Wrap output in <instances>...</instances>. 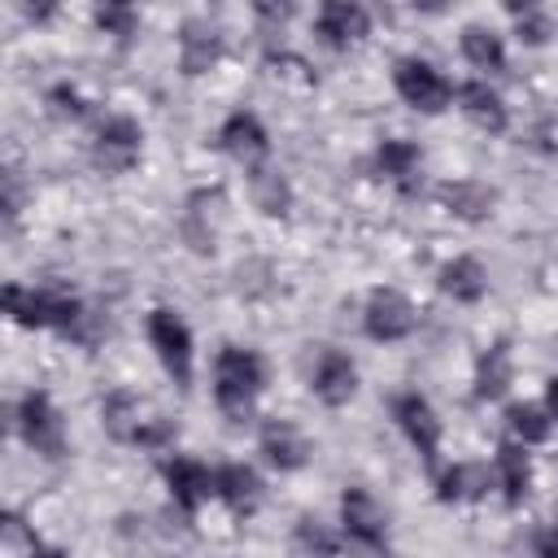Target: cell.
Wrapping results in <instances>:
<instances>
[{
	"mask_svg": "<svg viewBox=\"0 0 558 558\" xmlns=\"http://www.w3.org/2000/svg\"><path fill=\"white\" fill-rule=\"evenodd\" d=\"M262 384H266V366H262V357L253 349L227 344L218 353V362H214V397H218V405L227 414H244L253 405V397L262 392Z\"/></svg>",
	"mask_w": 558,
	"mask_h": 558,
	"instance_id": "1",
	"label": "cell"
},
{
	"mask_svg": "<svg viewBox=\"0 0 558 558\" xmlns=\"http://www.w3.org/2000/svg\"><path fill=\"white\" fill-rule=\"evenodd\" d=\"M4 310L22 327H70L78 318V301L65 292H26L17 283L4 288Z\"/></svg>",
	"mask_w": 558,
	"mask_h": 558,
	"instance_id": "2",
	"label": "cell"
},
{
	"mask_svg": "<svg viewBox=\"0 0 558 558\" xmlns=\"http://www.w3.org/2000/svg\"><path fill=\"white\" fill-rule=\"evenodd\" d=\"M148 340L161 357V366L174 375V384H192V331L174 310H153L148 314Z\"/></svg>",
	"mask_w": 558,
	"mask_h": 558,
	"instance_id": "3",
	"label": "cell"
},
{
	"mask_svg": "<svg viewBox=\"0 0 558 558\" xmlns=\"http://www.w3.org/2000/svg\"><path fill=\"white\" fill-rule=\"evenodd\" d=\"M17 432H22V440L35 453H48V458H61L65 453L61 418H57V410H52V401L44 392H26L22 397V405H17Z\"/></svg>",
	"mask_w": 558,
	"mask_h": 558,
	"instance_id": "4",
	"label": "cell"
},
{
	"mask_svg": "<svg viewBox=\"0 0 558 558\" xmlns=\"http://www.w3.org/2000/svg\"><path fill=\"white\" fill-rule=\"evenodd\" d=\"M392 83H397V96H401L405 105L423 109V113H440V109L449 105V83H445L427 61H418V57L397 61Z\"/></svg>",
	"mask_w": 558,
	"mask_h": 558,
	"instance_id": "5",
	"label": "cell"
},
{
	"mask_svg": "<svg viewBox=\"0 0 558 558\" xmlns=\"http://www.w3.org/2000/svg\"><path fill=\"white\" fill-rule=\"evenodd\" d=\"M140 140H144V135H140V126H135L131 118H105L100 131H96V140H92V161H96L105 174H122V170L135 166Z\"/></svg>",
	"mask_w": 558,
	"mask_h": 558,
	"instance_id": "6",
	"label": "cell"
},
{
	"mask_svg": "<svg viewBox=\"0 0 558 558\" xmlns=\"http://www.w3.org/2000/svg\"><path fill=\"white\" fill-rule=\"evenodd\" d=\"M105 427H109L113 440H140V445H161L170 436V423L157 418V414L144 418L140 414V401L126 397V392H118V397L105 401Z\"/></svg>",
	"mask_w": 558,
	"mask_h": 558,
	"instance_id": "7",
	"label": "cell"
},
{
	"mask_svg": "<svg viewBox=\"0 0 558 558\" xmlns=\"http://www.w3.org/2000/svg\"><path fill=\"white\" fill-rule=\"evenodd\" d=\"M362 327H366L371 340H401V336L414 331V305L392 288H375L371 301H366Z\"/></svg>",
	"mask_w": 558,
	"mask_h": 558,
	"instance_id": "8",
	"label": "cell"
},
{
	"mask_svg": "<svg viewBox=\"0 0 558 558\" xmlns=\"http://www.w3.org/2000/svg\"><path fill=\"white\" fill-rule=\"evenodd\" d=\"M392 418L401 423V432L410 436V445L423 453V462L432 466L436 462V449H440V418H436V410L418 397V392H401L397 401H392Z\"/></svg>",
	"mask_w": 558,
	"mask_h": 558,
	"instance_id": "9",
	"label": "cell"
},
{
	"mask_svg": "<svg viewBox=\"0 0 558 558\" xmlns=\"http://www.w3.org/2000/svg\"><path fill=\"white\" fill-rule=\"evenodd\" d=\"M340 519H344V532L353 541H362V545H384V536H388V519H384L379 501L366 488H344Z\"/></svg>",
	"mask_w": 558,
	"mask_h": 558,
	"instance_id": "10",
	"label": "cell"
},
{
	"mask_svg": "<svg viewBox=\"0 0 558 558\" xmlns=\"http://www.w3.org/2000/svg\"><path fill=\"white\" fill-rule=\"evenodd\" d=\"M371 31V17L357 0H318V35L331 48H349Z\"/></svg>",
	"mask_w": 558,
	"mask_h": 558,
	"instance_id": "11",
	"label": "cell"
},
{
	"mask_svg": "<svg viewBox=\"0 0 558 558\" xmlns=\"http://www.w3.org/2000/svg\"><path fill=\"white\" fill-rule=\"evenodd\" d=\"M353 388H357V371H353L349 353L323 349V353H318V366H314V392H318V401L344 405V401L353 397Z\"/></svg>",
	"mask_w": 558,
	"mask_h": 558,
	"instance_id": "12",
	"label": "cell"
},
{
	"mask_svg": "<svg viewBox=\"0 0 558 558\" xmlns=\"http://www.w3.org/2000/svg\"><path fill=\"white\" fill-rule=\"evenodd\" d=\"M166 471V484H170V493H174V501L192 514L209 493H218V475H209L201 462H192V458H174V462H166L161 466Z\"/></svg>",
	"mask_w": 558,
	"mask_h": 558,
	"instance_id": "13",
	"label": "cell"
},
{
	"mask_svg": "<svg viewBox=\"0 0 558 558\" xmlns=\"http://www.w3.org/2000/svg\"><path fill=\"white\" fill-rule=\"evenodd\" d=\"M222 148L235 157V161H244V166H257L262 157H266V148H270V140H266V126L253 118V113H231L227 122H222Z\"/></svg>",
	"mask_w": 558,
	"mask_h": 558,
	"instance_id": "14",
	"label": "cell"
},
{
	"mask_svg": "<svg viewBox=\"0 0 558 558\" xmlns=\"http://www.w3.org/2000/svg\"><path fill=\"white\" fill-rule=\"evenodd\" d=\"M222 57V35L209 22H187L179 35V65L183 74H205Z\"/></svg>",
	"mask_w": 558,
	"mask_h": 558,
	"instance_id": "15",
	"label": "cell"
},
{
	"mask_svg": "<svg viewBox=\"0 0 558 558\" xmlns=\"http://www.w3.org/2000/svg\"><path fill=\"white\" fill-rule=\"evenodd\" d=\"M218 497L231 506V514H253L262 506V480L253 466L244 462H231L218 471Z\"/></svg>",
	"mask_w": 558,
	"mask_h": 558,
	"instance_id": "16",
	"label": "cell"
},
{
	"mask_svg": "<svg viewBox=\"0 0 558 558\" xmlns=\"http://www.w3.org/2000/svg\"><path fill=\"white\" fill-rule=\"evenodd\" d=\"M262 453L270 458V466H279V471H296L301 462H305V436L292 427V423H283V418H270L266 427H262Z\"/></svg>",
	"mask_w": 558,
	"mask_h": 558,
	"instance_id": "17",
	"label": "cell"
},
{
	"mask_svg": "<svg viewBox=\"0 0 558 558\" xmlns=\"http://www.w3.org/2000/svg\"><path fill=\"white\" fill-rule=\"evenodd\" d=\"M458 100H462V113L480 126V131H506V105H501V96L488 87V83H462V92H458Z\"/></svg>",
	"mask_w": 558,
	"mask_h": 558,
	"instance_id": "18",
	"label": "cell"
},
{
	"mask_svg": "<svg viewBox=\"0 0 558 558\" xmlns=\"http://www.w3.org/2000/svg\"><path fill=\"white\" fill-rule=\"evenodd\" d=\"M440 201L458 214V218H471V222H480V218H488L493 214V205H497V192L488 187V183H475V179H458V183H445L440 187Z\"/></svg>",
	"mask_w": 558,
	"mask_h": 558,
	"instance_id": "19",
	"label": "cell"
},
{
	"mask_svg": "<svg viewBox=\"0 0 558 558\" xmlns=\"http://www.w3.org/2000/svg\"><path fill=\"white\" fill-rule=\"evenodd\" d=\"M488 466H480V462H458V466H449L440 480H436V497L440 501H475V497H484V488H488Z\"/></svg>",
	"mask_w": 558,
	"mask_h": 558,
	"instance_id": "20",
	"label": "cell"
},
{
	"mask_svg": "<svg viewBox=\"0 0 558 558\" xmlns=\"http://www.w3.org/2000/svg\"><path fill=\"white\" fill-rule=\"evenodd\" d=\"M440 288L453 296V301H480L484 288H488V275L475 257H453L445 270H440Z\"/></svg>",
	"mask_w": 558,
	"mask_h": 558,
	"instance_id": "21",
	"label": "cell"
},
{
	"mask_svg": "<svg viewBox=\"0 0 558 558\" xmlns=\"http://www.w3.org/2000/svg\"><path fill=\"white\" fill-rule=\"evenodd\" d=\"M497 475H501V488H506V501L519 506L527 497V480H532V466H527V453L519 445H501L497 449Z\"/></svg>",
	"mask_w": 558,
	"mask_h": 558,
	"instance_id": "22",
	"label": "cell"
},
{
	"mask_svg": "<svg viewBox=\"0 0 558 558\" xmlns=\"http://www.w3.org/2000/svg\"><path fill=\"white\" fill-rule=\"evenodd\" d=\"M462 57L480 70H501L506 65V48L488 26H466L462 31Z\"/></svg>",
	"mask_w": 558,
	"mask_h": 558,
	"instance_id": "23",
	"label": "cell"
},
{
	"mask_svg": "<svg viewBox=\"0 0 558 558\" xmlns=\"http://www.w3.org/2000/svg\"><path fill=\"white\" fill-rule=\"evenodd\" d=\"M506 384H510V349H506V344H493V349L480 357L475 397L493 401V397H501V392H506Z\"/></svg>",
	"mask_w": 558,
	"mask_h": 558,
	"instance_id": "24",
	"label": "cell"
},
{
	"mask_svg": "<svg viewBox=\"0 0 558 558\" xmlns=\"http://www.w3.org/2000/svg\"><path fill=\"white\" fill-rule=\"evenodd\" d=\"M375 161H379V170H384L388 179H397L401 187H410V179L418 174V148H414L410 140H384Z\"/></svg>",
	"mask_w": 558,
	"mask_h": 558,
	"instance_id": "25",
	"label": "cell"
},
{
	"mask_svg": "<svg viewBox=\"0 0 558 558\" xmlns=\"http://www.w3.org/2000/svg\"><path fill=\"white\" fill-rule=\"evenodd\" d=\"M253 205L262 209V214H288V183L275 174V170H253Z\"/></svg>",
	"mask_w": 558,
	"mask_h": 558,
	"instance_id": "26",
	"label": "cell"
},
{
	"mask_svg": "<svg viewBox=\"0 0 558 558\" xmlns=\"http://www.w3.org/2000/svg\"><path fill=\"white\" fill-rule=\"evenodd\" d=\"M506 423H510V432H514L523 445H541V440L549 436V418H545V410H536V405H510V410H506Z\"/></svg>",
	"mask_w": 558,
	"mask_h": 558,
	"instance_id": "27",
	"label": "cell"
},
{
	"mask_svg": "<svg viewBox=\"0 0 558 558\" xmlns=\"http://www.w3.org/2000/svg\"><path fill=\"white\" fill-rule=\"evenodd\" d=\"M96 26L109 35H131L135 31V0H92Z\"/></svg>",
	"mask_w": 558,
	"mask_h": 558,
	"instance_id": "28",
	"label": "cell"
},
{
	"mask_svg": "<svg viewBox=\"0 0 558 558\" xmlns=\"http://www.w3.org/2000/svg\"><path fill=\"white\" fill-rule=\"evenodd\" d=\"M296 545H301V549H340V541L327 536L314 519H301V527H296Z\"/></svg>",
	"mask_w": 558,
	"mask_h": 558,
	"instance_id": "29",
	"label": "cell"
},
{
	"mask_svg": "<svg viewBox=\"0 0 558 558\" xmlns=\"http://www.w3.org/2000/svg\"><path fill=\"white\" fill-rule=\"evenodd\" d=\"M253 13L270 26H283L292 13H296V0H253Z\"/></svg>",
	"mask_w": 558,
	"mask_h": 558,
	"instance_id": "30",
	"label": "cell"
},
{
	"mask_svg": "<svg viewBox=\"0 0 558 558\" xmlns=\"http://www.w3.org/2000/svg\"><path fill=\"white\" fill-rule=\"evenodd\" d=\"M48 100H52V113H61V118H83V100H78L70 87H57Z\"/></svg>",
	"mask_w": 558,
	"mask_h": 558,
	"instance_id": "31",
	"label": "cell"
},
{
	"mask_svg": "<svg viewBox=\"0 0 558 558\" xmlns=\"http://www.w3.org/2000/svg\"><path fill=\"white\" fill-rule=\"evenodd\" d=\"M545 35H549V22H545V17H536V13L519 17V39H527V44H545Z\"/></svg>",
	"mask_w": 558,
	"mask_h": 558,
	"instance_id": "32",
	"label": "cell"
},
{
	"mask_svg": "<svg viewBox=\"0 0 558 558\" xmlns=\"http://www.w3.org/2000/svg\"><path fill=\"white\" fill-rule=\"evenodd\" d=\"M57 4H61V0H17V9H22L31 22H48V17L57 13Z\"/></svg>",
	"mask_w": 558,
	"mask_h": 558,
	"instance_id": "33",
	"label": "cell"
},
{
	"mask_svg": "<svg viewBox=\"0 0 558 558\" xmlns=\"http://www.w3.org/2000/svg\"><path fill=\"white\" fill-rule=\"evenodd\" d=\"M506 13H514V17H527V13H536L541 9V0H497Z\"/></svg>",
	"mask_w": 558,
	"mask_h": 558,
	"instance_id": "34",
	"label": "cell"
},
{
	"mask_svg": "<svg viewBox=\"0 0 558 558\" xmlns=\"http://www.w3.org/2000/svg\"><path fill=\"white\" fill-rule=\"evenodd\" d=\"M410 4H414V9H423V13H445L453 0H410Z\"/></svg>",
	"mask_w": 558,
	"mask_h": 558,
	"instance_id": "35",
	"label": "cell"
},
{
	"mask_svg": "<svg viewBox=\"0 0 558 558\" xmlns=\"http://www.w3.org/2000/svg\"><path fill=\"white\" fill-rule=\"evenodd\" d=\"M545 401H549V418H558V375L549 379V397Z\"/></svg>",
	"mask_w": 558,
	"mask_h": 558,
	"instance_id": "36",
	"label": "cell"
},
{
	"mask_svg": "<svg viewBox=\"0 0 558 558\" xmlns=\"http://www.w3.org/2000/svg\"><path fill=\"white\" fill-rule=\"evenodd\" d=\"M554 527H558V510H554Z\"/></svg>",
	"mask_w": 558,
	"mask_h": 558,
	"instance_id": "37",
	"label": "cell"
}]
</instances>
